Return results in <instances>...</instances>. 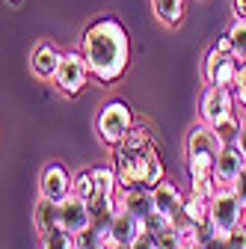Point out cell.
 Wrapping results in <instances>:
<instances>
[{
  "mask_svg": "<svg viewBox=\"0 0 246 249\" xmlns=\"http://www.w3.org/2000/svg\"><path fill=\"white\" fill-rule=\"evenodd\" d=\"M42 249H77V237L56 226L48 234H42Z\"/></svg>",
  "mask_w": 246,
  "mask_h": 249,
  "instance_id": "19",
  "label": "cell"
},
{
  "mask_svg": "<svg viewBox=\"0 0 246 249\" xmlns=\"http://www.w3.org/2000/svg\"><path fill=\"white\" fill-rule=\"evenodd\" d=\"M142 229H145V223H142V220H137L134 213L122 211V208H116L113 220H110V243L134 246V240L142 234Z\"/></svg>",
  "mask_w": 246,
  "mask_h": 249,
  "instance_id": "14",
  "label": "cell"
},
{
  "mask_svg": "<svg viewBox=\"0 0 246 249\" xmlns=\"http://www.w3.org/2000/svg\"><path fill=\"white\" fill-rule=\"evenodd\" d=\"M234 98H237V104H243V110H246V66H240V71H237V80H234Z\"/></svg>",
  "mask_w": 246,
  "mask_h": 249,
  "instance_id": "23",
  "label": "cell"
},
{
  "mask_svg": "<svg viewBox=\"0 0 246 249\" xmlns=\"http://www.w3.org/2000/svg\"><path fill=\"white\" fill-rule=\"evenodd\" d=\"M231 9L237 18H246V0H231Z\"/></svg>",
  "mask_w": 246,
  "mask_h": 249,
  "instance_id": "26",
  "label": "cell"
},
{
  "mask_svg": "<svg viewBox=\"0 0 246 249\" xmlns=\"http://www.w3.org/2000/svg\"><path fill=\"white\" fill-rule=\"evenodd\" d=\"M231 187H234V193L240 196V202H243V208H246V166L240 169V175H237V181H234Z\"/></svg>",
  "mask_w": 246,
  "mask_h": 249,
  "instance_id": "25",
  "label": "cell"
},
{
  "mask_svg": "<svg viewBox=\"0 0 246 249\" xmlns=\"http://www.w3.org/2000/svg\"><path fill=\"white\" fill-rule=\"evenodd\" d=\"M89 74H92V71H89V62H86L83 51H69V53L63 56V62H59L53 83L59 86V92H63V95L71 98V95H80V92H83Z\"/></svg>",
  "mask_w": 246,
  "mask_h": 249,
  "instance_id": "7",
  "label": "cell"
},
{
  "mask_svg": "<svg viewBox=\"0 0 246 249\" xmlns=\"http://www.w3.org/2000/svg\"><path fill=\"white\" fill-rule=\"evenodd\" d=\"M74 196L89 202V196H92V169H83V172L74 175Z\"/></svg>",
  "mask_w": 246,
  "mask_h": 249,
  "instance_id": "21",
  "label": "cell"
},
{
  "mask_svg": "<svg viewBox=\"0 0 246 249\" xmlns=\"http://www.w3.org/2000/svg\"><path fill=\"white\" fill-rule=\"evenodd\" d=\"M202 249H231V243H228V237L226 234H208L205 240H202Z\"/></svg>",
  "mask_w": 246,
  "mask_h": 249,
  "instance_id": "24",
  "label": "cell"
},
{
  "mask_svg": "<svg viewBox=\"0 0 246 249\" xmlns=\"http://www.w3.org/2000/svg\"><path fill=\"white\" fill-rule=\"evenodd\" d=\"M74 193V175L63 166V163H51L45 166L42 178H39V196L51 199V202H63Z\"/></svg>",
  "mask_w": 246,
  "mask_h": 249,
  "instance_id": "9",
  "label": "cell"
},
{
  "mask_svg": "<svg viewBox=\"0 0 246 249\" xmlns=\"http://www.w3.org/2000/svg\"><path fill=\"white\" fill-rule=\"evenodd\" d=\"M95 131H98V140L104 145H119L131 131H134V113L125 101H110L101 107L98 119H95Z\"/></svg>",
  "mask_w": 246,
  "mask_h": 249,
  "instance_id": "5",
  "label": "cell"
},
{
  "mask_svg": "<svg viewBox=\"0 0 246 249\" xmlns=\"http://www.w3.org/2000/svg\"><path fill=\"white\" fill-rule=\"evenodd\" d=\"M228 243H231V249H246V223H240V226H234L228 234Z\"/></svg>",
  "mask_w": 246,
  "mask_h": 249,
  "instance_id": "22",
  "label": "cell"
},
{
  "mask_svg": "<svg viewBox=\"0 0 246 249\" xmlns=\"http://www.w3.org/2000/svg\"><path fill=\"white\" fill-rule=\"evenodd\" d=\"M213 131H217V137H220L223 145H234L237 137H240V131H243V119L237 113H231V116H226V119H220L217 124H213Z\"/></svg>",
  "mask_w": 246,
  "mask_h": 249,
  "instance_id": "18",
  "label": "cell"
},
{
  "mask_svg": "<svg viewBox=\"0 0 246 249\" xmlns=\"http://www.w3.org/2000/svg\"><path fill=\"white\" fill-rule=\"evenodd\" d=\"M243 202L234 193V187L220 184L217 193L208 199V220H211V231L213 234H228L234 226L243 223Z\"/></svg>",
  "mask_w": 246,
  "mask_h": 249,
  "instance_id": "4",
  "label": "cell"
},
{
  "mask_svg": "<svg viewBox=\"0 0 246 249\" xmlns=\"http://www.w3.org/2000/svg\"><path fill=\"white\" fill-rule=\"evenodd\" d=\"M63 56H66V53L59 51L53 42L42 39V42H36L33 53H30V69H33V74H36L39 80H53L59 62H63Z\"/></svg>",
  "mask_w": 246,
  "mask_h": 249,
  "instance_id": "11",
  "label": "cell"
},
{
  "mask_svg": "<svg viewBox=\"0 0 246 249\" xmlns=\"http://www.w3.org/2000/svg\"><path fill=\"white\" fill-rule=\"evenodd\" d=\"M237 71H240V59L234 53H226V51L211 45V51L205 56V66H202L205 86H228V89H234Z\"/></svg>",
  "mask_w": 246,
  "mask_h": 249,
  "instance_id": "6",
  "label": "cell"
},
{
  "mask_svg": "<svg viewBox=\"0 0 246 249\" xmlns=\"http://www.w3.org/2000/svg\"><path fill=\"white\" fill-rule=\"evenodd\" d=\"M9 3H18V0H9Z\"/></svg>",
  "mask_w": 246,
  "mask_h": 249,
  "instance_id": "30",
  "label": "cell"
},
{
  "mask_svg": "<svg viewBox=\"0 0 246 249\" xmlns=\"http://www.w3.org/2000/svg\"><path fill=\"white\" fill-rule=\"evenodd\" d=\"M228 39H231V53L240 59V66H246V18H237L228 27Z\"/></svg>",
  "mask_w": 246,
  "mask_h": 249,
  "instance_id": "20",
  "label": "cell"
},
{
  "mask_svg": "<svg viewBox=\"0 0 246 249\" xmlns=\"http://www.w3.org/2000/svg\"><path fill=\"white\" fill-rule=\"evenodd\" d=\"M151 199H155V211L163 213L166 220L175 223V220H178V213L184 211V199H187V196H184L172 181L163 178L158 187H151Z\"/></svg>",
  "mask_w": 246,
  "mask_h": 249,
  "instance_id": "13",
  "label": "cell"
},
{
  "mask_svg": "<svg viewBox=\"0 0 246 249\" xmlns=\"http://www.w3.org/2000/svg\"><path fill=\"white\" fill-rule=\"evenodd\" d=\"M223 151V142L217 137V131L211 128L208 122H199L190 128L187 134V145H184V154H187V175H190V193L211 199L217 193V158Z\"/></svg>",
  "mask_w": 246,
  "mask_h": 249,
  "instance_id": "3",
  "label": "cell"
},
{
  "mask_svg": "<svg viewBox=\"0 0 246 249\" xmlns=\"http://www.w3.org/2000/svg\"><path fill=\"white\" fill-rule=\"evenodd\" d=\"M151 9L163 27H178L184 21V0H151Z\"/></svg>",
  "mask_w": 246,
  "mask_h": 249,
  "instance_id": "16",
  "label": "cell"
},
{
  "mask_svg": "<svg viewBox=\"0 0 246 249\" xmlns=\"http://www.w3.org/2000/svg\"><path fill=\"white\" fill-rule=\"evenodd\" d=\"M116 208L134 213L137 220H148L155 213V199H151L148 187H119V196H116Z\"/></svg>",
  "mask_w": 246,
  "mask_h": 249,
  "instance_id": "12",
  "label": "cell"
},
{
  "mask_svg": "<svg viewBox=\"0 0 246 249\" xmlns=\"http://www.w3.org/2000/svg\"><path fill=\"white\" fill-rule=\"evenodd\" d=\"M181 249H202V243H193V246H181Z\"/></svg>",
  "mask_w": 246,
  "mask_h": 249,
  "instance_id": "29",
  "label": "cell"
},
{
  "mask_svg": "<svg viewBox=\"0 0 246 249\" xmlns=\"http://www.w3.org/2000/svg\"><path fill=\"white\" fill-rule=\"evenodd\" d=\"M33 226L39 234H48L51 229H56V202L39 196V202L33 208Z\"/></svg>",
  "mask_w": 246,
  "mask_h": 249,
  "instance_id": "17",
  "label": "cell"
},
{
  "mask_svg": "<svg viewBox=\"0 0 246 249\" xmlns=\"http://www.w3.org/2000/svg\"><path fill=\"white\" fill-rule=\"evenodd\" d=\"M240 151H243V158H246V122H243V131H240V137H237V142H234Z\"/></svg>",
  "mask_w": 246,
  "mask_h": 249,
  "instance_id": "27",
  "label": "cell"
},
{
  "mask_svg": "<svg viewBox=\"0 0 246 249\" xmlns=\"http://www.w3.org/2000/svg\"><path fill=\"white\" fill-rule=\"evenodd\" d=\"M246 166V158H243V151L237 145H223L220 151V158H217V169H213V175H217V184H226L231 187L240 175V169Z\"/></svg>",
  "mask_w": 246,
  "mask_h": 249,
  "instance_id": "15",
  "label": "cell"
},
{
  "mask_svg": "<svg viewBox=\"0 0 246 249\" xmlns=\"http://www.w3.org/2000/svg\"><path fill=\"white\" fill-rule=\"evenodd\" d=\"M234 101H237L234 98V89H228V86H208L205 95H202V122H208L211 128H213L220 119L237 113Z\"/></svg>",
  "mask_w": 246,
  "mask_h": 249,
  "instance_id": "10",
  "label": "cell"
},
{
  "mask_svg": "<svg viewBox=\"0 0 246 249\" xmlns=\"http://www.w3.org/2000/svg\"><path fill=\"white\" fill-rule=\"evenodd\" d=\"M56 226L71 231L77 237V234H83V231H89L92 226H95V213H92V208L80 196L71 193L69 199L56 202Z\"/></svg>",
  "mask_w": 246,
  "mask_h": 249,
  "instance_id": "8",
  "label": "cell"
},
{
  "mask_svg": "<svg viewBox=\"0 0 246 249\" xmlns=\"http://www.w3.org/2000/svg\"><path fill=\"white\" fill-rule=\"evenodd\" d=\"M110 249H134V246H122V243H110Z\"/></svg>",
  "mask_w": 246,
  "mask_h": 249,
  "instance_id": "28",
  "label": "cell"
},
{
  "mask_svg": "<svg viewBox=\"0 0 246 249\" xmlns=\"http://www.w3.org/2000/svg\"><path fill=\"white\" fill-rule=\"evenodd\" d=\"M80 51H83V56L89 62L92 77H98L101 83H116L128 71L131 39H128V30L116 18H98L83 33Z\"/></svg>",
  "mask_w": 246,
  "mask_h": 249,
  "instance_id": "1",
  "label": "cell"
},
{
  "mask_svg": "<svg viewBox=\"0 0 246 249\" xmlns=\"http://www.w3.org/2000/svg\"><path fill=\"white\" fill-rule=\"evenodd\" d=\"M113 169L119 175V187H158L163 181V160L151 140L148 128L134 124V131L113 145Z\"/></svg>",
  "mask_w": 246,
  "mask_h": 249,
  "instance_id": "2",
  "label": "cell"
}]
</instances>
